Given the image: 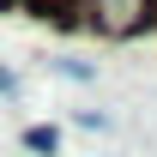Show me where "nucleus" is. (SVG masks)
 Returning <instances> with one entry per match:
<instances>
[{"label":"nucleus","instance_id":"nucleus-1","mask_svg":"<svg viewBox=\"0 0 157 157\" xmlns=\"http://www.w3.org/2000/svg\"><path fill=\"white\" fill-rule=\"evenodd\" d=\"M145 6H151V0H97V12H91V18H97L103 30L127 36V30H139V24H145Z\"/></svg>","mask_w":157,"mask_h":157},{"label":"nucleus","instance_id":"nucleus-4","mask_svg":"<svg viewBox=\"0 0 157 157\" xmlns=\"http://www.w3.org/2000/svg\"><path fill=\"white\" fill-rule=\"evenodd\" d=\"M0 91H12V73H6V67H0Z\"/></svg>","mask_w":157,"mask_h":157},{"label":"nucleus","instance_id":"nucleus-2","mask_svg":"<svg viewBox=\"0 0 157 157\" xmlns=\"http://www.w3.org/2000/svg\"><path fill=\"white\" fill-rule=\"evenodd\" d=\"M24 145H30V151H48V157H55V145H60V139H55V127H30V133H24Z\"/></svg>","mask_w":157,"mask_h":157},{"label":"nucleus","instance_id":"nucleus-3","mask_svg":"<svg viewBox=\"0 0 157 157\" xmlns=\"http://www.w3.org/2000/svg\"><path fill=\"white\" fill-rule=\"evenodd\" d=\"M30 6H36L42 18H67V6H73V0H30Z\"/></svg>","mask_w":157,"mask_h":157},{"label":"nucleus","instance_id":"nucleus-5","mask_svg":"<svg viewBox=\"0 0 157 157\" xmlns=\"http://www.w3.org/2000/svg\"><path fill=\"white\" fill-rule=\"evenodd\" d=\"M0 6H6V0H0Z\"/></svg>","mask_w":157,"mask_h":157}]
</instances>
